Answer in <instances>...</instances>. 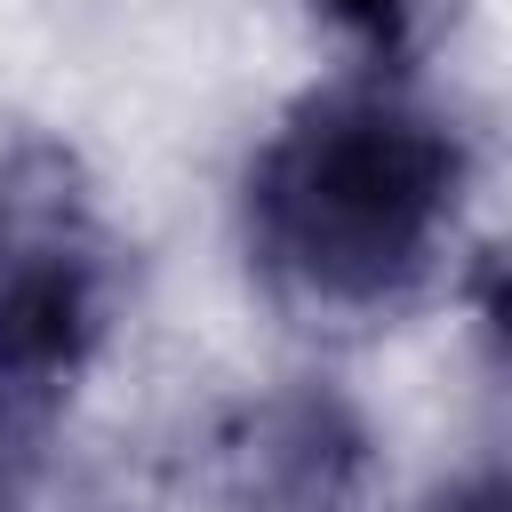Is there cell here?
<instances>
[{"instance_id": "1", "label": "cell", "mask_w": 512, "mask_h": 512, "mask_svg": "<svg viewBox=\"0 0 512 512\" xmlns=\"http://www.w3.org/2000/svg\"><path fill=\"white\" fill-rule=\"evenodd\" d=\"M464 136L392 72L304 88L240 168V248L256 288L304 328L408 312L464 216Z\"/></svg>"}, {"instance_id": "2", "label": "cell", "mask_w": 512, "mask_h": 512, "mask_svg": "<svg viewBox=\"0 0 512 512\" xmlns=\"http://www.w3.org/2000/svg\"><path fill=\"white\" fill-rule=\"evenodd\" d=\"M112 288L120 264L80 160L32 128H0V504L88 376Z\"/></svg>"}, {"instance_id": "3", "label": "cell", "mask_w": 512, "mask_h": 512, "mask_svg": "<svg viewBox=\"0 0 512 512\" xmlns=\"http://www.w3.org/2000/svg\"><path fill=\"white\" fill-rule=\"evenodd\" d=\"M312 16L352 48V72L408 80V64L440 40V24L456 16V0H312Z\"/></svg>"}, {"instance_id": "4", "label": "cell", "mask_w": 512, "mask_h": 512, "mask_svg": "<svg viewBox=\"0 0 512 512\" xmlns=\"http://www.w3.org/2000/svg\"><path fill=\"white\" fill-rule=\"evenodd\" d=\"M464 320H472V344H480L488 376L512 384V232H496L464 264Z\"/></svg>"}]
</instances>
